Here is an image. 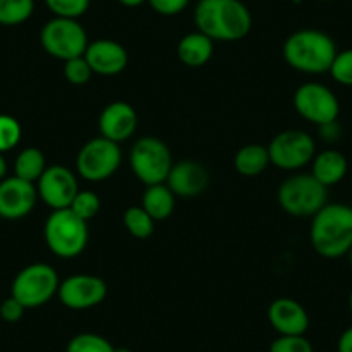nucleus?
Instances as JSON below:
<instances>
[{
    "instance_id": "1",
    "label": "nucleus",
    "mask_w": 352,
    "mask_h": 352,
    "mask_svg": "<svg viewBox=\"0 0 352 352\" xmlns=\"http://www.w3.org/2000/svg\"><path fill=\"white\" fill-rule=\"evenodd\" d=\"M194 23L212 42H239L249 35L252 16L242 0H199Z\"/></svg>"
},
{
    "instance_id": "2",
    "label": "nucleus",
    "mask_w": 352,
    "mask_h": 352,
    "mask_svg": "<svg viewBox=\"0 0 352 352\" xmlns=\"http://www.w3.org/2000/svg\"><path fill=\"white\" fill-rule=\"evenodd\" d=\"M309 240L324 259L347 256L352 247V206L328 202L311 218Z\"/></svg>"
},
{
    "instance_id": "3",
    "label": "nucleus",
    "mask_w": 352,
    "mask_h": 352,
    "mask_svg": "<svg viewBox=\"0 0 352 352\" xmlns=\"http://www.w3.org/2000/svg\"><path fill=\"white\" fill-rule=\"evenodd\" d=\"M283 59L292 69L304 74H324L337 56V43L321 30H297L283 43Z\"/></svg>"
},
{
    "instance_id": "4",
    "label": "nucleus",
    "mask_w": 352,
    "mask_h": 352,
    "mask_svg": "<svg viewBox=\"0 0 352 352\" xmlns=\"http://www.w3.org/2000/svg\"><path fill=\"white\" fill-rule=\"evenodd\" d=\"M43 239L54 256L73 259L88 245V221L74 214L69 208L52 211L43 226Z\"/></svg>"
},
{
    "instance_id": "5",
    "label": "nucleus",
    "mask_w": 352,
    "mask_h": 352,
    "mask_svg": "<svg viewBox=\"0 0 352 352\" xmlns=\"http://www.w3.org/2000/svg\"><path fill=\"white\" fill-rule=\"evenodd\" d=\"M278 204L294 218H313L328 204V188L311 173H297L280 185Z\"/></svg>"
},
{
    "instance_id": "6",
    "label": "nucleus",
    "mask_w": 352,
    "mask_h": 352,
    "mask_svg": "<svg viewBox=\"0 0 352 352\" xmlns=\"http://www.w3.org/2000/svg\"><path fill=\"white\" fill-rule=\"evenodd\" d=\"M60 280L56 270L47 263H33L16 275L11 296L26 309L45 306L59 292Z\"/></svg>"
},
{
    "instance_id": "7",
    "label": "nucleus",
    "mask_w": 352,
    "mask_h": 352,
    "mask_svg": "<svg viewBox=\"0 0 352 352\" xmlns=\"http://www.w3.org/2000/svg\"><path fill=\"white\" fill-rule=\"evenodd\" d=\"M171 166V151L161 138L147 135L137 138L131 145L130 168L145 187L164 184Z\"/></svg>"
},
{
    "instance_id": "8",
    "label": "nucleus",
    "mask_w": 352,
    "mask_h": 352,
    "mask_svg": "<svg viewBox=\"0 0 352 352\" xmlns=\"http://www.w3.org/2000/svg\"><path fill=\"white\" fill-rule=\"evenodd\" d=\"M40 43L49 56L69 60L83 56L88 47V35L78 19L52 18L40 32Z\"/></svg>"
},
{
    "instance_id": "9",
    "label": "nucleus",
    "mask_w": 352,
    "mask_h": 352,
    "mask_svg": "<svg viewBox=\"0 0 352 352\" xmlns=\"http://www.w3.org/2000/svg\"><path fill=\"white\" fill-rule=\"evenodd\" d=\"M121 154L120 144L96 137L88 140L76 155V175L92 184L107 180L120 169Z\"/></svg>"
},
{
    "instance_id": "10",
    "label": "nucleus",
    "mask_w": 352,
    "mask_h": 352,
    "mask_svg": "<svg viewBox=\"0 0 352 352\" xmlns=\"http://www.w3.org/2000/svg\"><path fill=\"white\" fill-rule=\"evenodd\" d=\"M294 109L302 120L316 124H330L338 120L340 102L331 88L318 81L302 83L294 94Z\"/></svg>"
},
{
    "instance_id": "11",
    "label": "nucleus",
    "mask_w": 352,
    "mask_h": 352,
    "mask_svg": "<svg viewBox=\"0 0 352 352\" xmlns=\"http://www.w3.org/2000/svg\"><path fill=\"white\" fill-rule=\"evenodd\" d=\"M268 152L273 166L283 171H299L316 155V142L307 131L285 130L273 137Z\"/></svg>"
},
{
    "instance_id": "12",
    "label": "nucleus",
    "mask_w": 352,
    "mask_h": 352,
    "mask_svg": "<svg viewBox=\"0 0 352 352\" xmlns=\"http://www.w3.org/2000/svg\"><path fill=\"white\" fill-rule=\"evenodd\" d=\"M57 297L67 309H92L106 300L107 283L97 275L78 273V275H71L60 282Z\"/></svg>"
},
{
    "instance_id": "13",
    "label": "nucleus",
    "mask_w": 352,
    "mask_h": 352,
    "mask_svg": "<svg viewBox=\"0 0 352 352\" xmlns=\"http://www.w3.org/2000/svg\"><path fill=\"white\" fill-rule=\"evenodd\" d=\"M38 199L52 211L67 209L80 192L78 175L69 168L60 164L47 166L40 180L36 182Z\"/></svg>"
},
{
    "instance_id": "14",
    "label": "nucleus",
    "mask_w": 352,
    "mask_h": 352,
    "mask_svg": "<svg viewBox=\"0 0 352 352\" xmlns=\"http://www.w3.org/2000/svg\"><path fill=\"white\" fill-rule=\"evenodd\" d=\"M38 190L35 184L21 180L18 176H8L0 182V218L18 221L26 218L35 209Z\"/></svg>"
},
{
    "instance_id": "15",
    "label": "nucleus",
    "mask_w": 352,
    "mask_h": 352,
    "mask_svg": "<svg viewBox=\"0 0 352 352\" xmlns=\"http://www.w3.org/2000/svg\"><path fill=\"white\" fill-rule=\"evenodd\" d=\"M176 197L190 199L204 194L209 185V173L204 164L192 159L173 162L164 182Z\"/></svg>"
},
{
    "instance_id": "16",
    "label": "nucleus",
    "mask_w": 352,
    "mask_h": 352,
    "mask_svg": "<svg viewBox=\"0 0 352 352\" xmlns=\"http://www.w3.org/2000/svg\"><path fill=\"white\" fill-rule=\"evenodd\" d=\"M138 126V114L131 104L116 100L107 104L99 116L100 137L116 144L130 140Z\"/></svg>"
},
{
    "instance_id": "17",
    "label": "nucleus",
    "mask_w": 352,
    "mask_h": 352,
    "mask_svg": "<svg viewBox=\"0 0 352 352\" xmlns=\"http://www.w3.org/2000/svg\"><path fill=\"white\" fill-rule=\"evenodd\" d=\"M83 57L94 74L100 76H116L128 66V52L120 42L111 38H99L88 43Z\"/></svg>"
},
{
    "instance_id": "18",
    "label": "nucleus",
    "mask_w": 352,
    "mask_h": 352,
    "mask_svg": "<svg viewBox=\"0 0 352 352\" xmlns=\"http://www.w3.org/2000/svg\"><path fill=\"white\" fill-rule=\"evenodd\" d=\"M268 321L278 335H304L309 328L306 307L290 297H278L270 304Z\"/></svg>"
},
{
    "instance_id": "19",
    "label": "nucleus",
    "mask_w": 352,
    "mask_h": 352,
    "mask_svg": "<svg viewBox=\"0 0 352 352\" xmlns=\"http://www.w3.org/2000/svg\"><path fill=\"white\" fill-rule=\"evenodd\" d=\"M347 157L337 148H324V151L316 152L311 161V175L327 188L340 184L347 175Z\"/></svg>"
},
{
    "instance_id": "20",
    "label": "nucleus",
    "mask_w": 352,
    "mask_h": 352,
    "mask_svg": "<svg viewBox=\"0 0 352 352\" xmlns=\"http://www.w3.org/2000/svg\"><path fill=\"white\" fill-rule=\"evenodd\" d=\"M214 42L201 32L187 33L176 45V56L188 67H202L211 60Z\"/></svg>"
},
{
    "instance_id": "21",
    "label": "nucleus",
    "mask_w": 352,
    "mask_h": 352,
    "mask_svg": "<svg viewBox=\"0 0 352 352\" xmlns=\"http://www.w3.org/2000/svg\"><path fill=\"white\" fill-rule=\"evenodd\" d=\"M140 206L151 214L154 221H164L175 211L176 195L166 184L148 185L142 195Z\"/></svg>"
},
{
    "instance_id": "22",
    "label": "nucleus",
    "mask_w": 352,
    "mask_h": 352,
    "mask_svg": "<svg viewBox=\"0 0 352 352\" xmlns=\"http://www.w3.org/2000/svg\"><path fill=\"white\" fill-rule=\"evenodd\" d=\"M270 164H272V161H270L268 147H264L261 144L243 145L236 151L235 159H233V166H235L236 173L247 176V178L259 176Z\"/></svg>"
},
{
    "instance_id": "23",
    "label": "nucleus",
    "mask_w": 352,
    "mask_h": 352,
    "mask_svg": "<svg viewBox=\"0 0 352 352\" xmlns=\"http://www.w3.org/2000/svg\"><path fill=\"white\" fill-rule=\"evenodd\" d=\"M47 169L45 154L38 147H26L18 154L14 161V176L21 180L35 184Z\"/></svg>"
},
{
    "instance_id": "24",
    "label": "nucleus",
    "mask_w": 352,
    "mask_h": 352,
    "mask_svg": "<svg viewBox=\"0 0 352 352\" xmlns=\"http://www.w3.org/2000/svg\"><path fill=\"white\" fill-rule=\"evenodd\" d=\"M123 225L133 239L145 240L154 233L155 221L142 206H130L123 214Z\"/></svg>"
},
{
    "instance_id": "25",
    "label": "nucleus",
    "mask_w": 352,
    "mask_h": 352,
    "mask_svg": "<svg viewBox=\"0 0 352 352\" xmlns=\"http://www.w3.org/2000/svg\"><path fill=\"white\" fill-rule=\"evenodd\" d=\"M35 12V0H0V26H19Z\"/></svg>"
},
{
    "instance_id": "26",
    "label": "nucleus",
    "mask_w": 352,
    "mask_h": 352,
    "mask_svg": "<svg viewBox=\"0 0 352 352\" xmlns=\"http://www.w3.org/2000/svg\"><path fill=\"white\" fill-rule=\"evenodd\" d=\"M66 352H116V347L102 335L83 331L67 342Z\"/></svg>"
},
{
    "instance_id": "27",
    "label": "nucleus",
    "mask_w": 352,
    "mask_h": 352,
    "mask_svg": "<svg viewBox=\"0 0 352 352\" xmlns=\"http://www.w3.org/2000/svg\"><path fill=\"white\" fill-rule=\"evenodd\" d=\"M21 137L23 128L19 121L9 114H0V152L6 154V152L18 147Z\"/></svg>"
},
{
    "instance_id": "28",
    "label": "nucleus",
    "mask_w": 352,
    "mask_h": 352,
    "mask_svg": "<svg viewBox=\"0 0 352 352\" xmlns=\"http://www.w3.org/2000/svg\"><path fill=\"white\" fill-rule=\"evenodd\" d=\"M54 18L78 19L88 11L90 0H43Z\"/></svg>"
},
{
    "instance_id": "29",
    "label": "nucleus",
    "mask_w": 352,
    "mask_h": 352,
    "mask_svg": "<svg viewBox=\"0 0 352 352\" xmlns=\"http://www.w3.org/2000/svg\"><path fill=\"white\" fill-rule=\"evenodd\" d=\"M71 211L74 214L80 216L85 221H90V219L96 218L100 211V199L96 192L92 190H80L76 194V197L73 199L69 206Z\"/></svg>"
},
{
    "instance_id": "30",
    "label": "nucleus",
    "mask_w": 352,
    "mask_h": 352,
    "mask_svg": "<svg viewBox=\"0 0 352 352\" xmlns=\"http://www.w3.org/2000/svg\"><path fill=\"white\" fill-rule=\"evenodd\" d=\"M328 73L342 87H352V49L337 52Z\"/></svg>"
},
{
    "instance_id": "31",
    "label": "nucleus",
    "mask_w": 352,
    "mask_h": 352,
    "mask_svg": "<svg viewBox=\"0 0 352 352\" xmlns=\"http://www.w3.org/2000/svg\"><path fill=\"white\" fill-rule=\"evenodd\" d=\"M92 67L88 66L87 59H85L83 56L74 57V59H69L64 63V78H66L71 85H76V87L87 85L88 81L92 80Z\"/></svg>"
},
{
    "instance_id": "32",
    "label": "nucleus",
    "mask_w": 352,
    "mask_h": 352,
    "mask_svg": "<svg viewBox=\"0 0 352 352\" xmlns=\"http://www.w3.org/2000/svg\"><path fill=\"white\" fill-rule=\"evenodd\" d=\"M270 352H314V347L304 335H278L270 345Z\"/></svg>"
},
{
    "instance_id": "33",
    "label": "nucleus",
    "mask_w": 352,
    "mask_h": 352,
    "mask_svg": "<svg viewBox=\"0 0 352 352\" xmlns=\"http://www.w3.org/2000/svg\"><path fill=\"white\" fill-rule=\"evenodd\" d=\"M148 6L161 16H176L188 8L190 0H147Z\"/></svg>"
},
{
    "instance_id": "34",
    "label": "nucleus",
    "mask_w": 352,
    "mask_h": 352,
    "mask_svg": "<svg viewBox=\"0 0 352 352\" xmlns=\"http://www.w3.org/2000/svg\"><path fill=\"white\" fill-rule=\"evenodd\" d=\"M25 311L26 307L12 296L8 297L4 302L0 304V318L4 321H8V323H16V321L21 320Z\"/></svg>"
},
{
    "instance_id": "35",
    "label": "nucleus",
    "mask_w": 352,
    "mask_h": 352,
    "mask_svg": "<svg viewBox=\"0 0 352 352\" xmlns=\"http://www.w3.org/2000/svg\"><path fill=\"white\" fill-rule=\"evenodd\" d=\"M337 352H352V327L345 328L338 337Z\"/></svg>"
},
{
    "instance_id": "36",
    "label": "nucleus",
    "mask_w": 352,
    "mask_h": 352,
    "mask_svg": "<svg viewBox=\"0 0 352 352\" xmlns=\"http://www.w3.org/2000/svg\"><path fill=\"white\" fill-rule=\"evenodd\" d=\"M320 133H321V137L324 138V140L333 142V140H337V138H338V133H340V128H338L337 121H333V123L323 124V126H320Z\"/></svg>"
},
{
    "instance_id": "37",
    "label": "nucleus",
    "mask_w": 352,
    "mask_h": 352,
    "mask_svg": "<svg viewBox=\"0 0 352 352\" xmlns=\"http://www.w3.org/2000/svg\"><path fill=\"white\" fill-rule=\"evenodd\" d=\"M8 178V161H6L4 154L0 152V182Z\"/></svg>"
},
{
    "instance_id": "38",
    "label": "nucleus",
    "mask_w": 352,
    "mask_h": 352,
    "mask_svg": "<svg viewBox=\"0 0 352 352\" xmlns=\"http://www.w3.org/2000/svg\"><path fill=\"white\" fill-rule=\"evenodd\" d=\"M121 6H124V8H140V6H144L147 0H118Z\"/></svg>"
},
{
    "instance_id": "39",
    "label": "nucleus",
    "mask_w": 352,
    "mask_h": 352,
    "mask_svg": "<svg viewBox=\"0 0 352 352\" xmlns=\"http://www.w3.org/2000/svg\"><path fill=\"white\" fill-rule=\"evenodd\" d=\"M347 257H349V264H351V270H352V247H351V250L347 252Z\"/></svg>"
},
{
    "instance_id": "40",
    "label": "nucleus",
    "mask_w": 352,
    "mask_h": 352,
    "mask_svg": "<svg viewBox=\"0 0 352 352\" xmlns=\"http://www.w3.org/2000/svg\"><path fill=\"white\" fill-rule=\"evenodd\" d=\"M349 309H351V314H352V290L351 294H349Z\"/></svg>"
},
{
    "instance_id": "41",
    "label": "nucleus",
    "mask_w": 352,
    "mask_h": 352,
    "mask_svg": "<svg viewBox=\"0 0 352 352\" xmlns=\"http://www.w3.org/2000/svg\"><path fill=\"white\" fill-rule=\"evenodd\" d=\"M116 352H131V351L126 347H121V349H116Z\"/></svg>"
},
{
    "instance_id": "42",
    "label": "nucleus",
    "mask_w": 352,
    "mask_h": 352,
    "mask_svg": "<svg viewBox=\"0 0 352 352\" xmlns=\"http://www.w3.org/2000/svg\"><path fill=\"white\" fill-rule=\"evenodd\" d=\"M318 2H331V0H318Z\"/></svg>"
},
{
    "instance_id": "43",
    "label": "nucleus",
    "mask_w": 352,
    "mask_h": 352,
    "mask_svg": "<svg viewBox=\"0 0 352 352\" xmlns=\"http://www.w3.org/2000/svg\"><path fill=\"white\" fill-rule=\"evenodd\" d=\"M292 2H300V0H292Z\"/></svg>"
}]
</instances>
